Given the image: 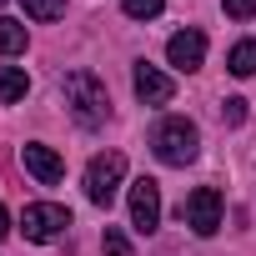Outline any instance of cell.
Masks as SVG:
<instances>
[{
    "label": "cell",
    "instance_id": "cell-6",
    "mask_svg": "<svg viewBox=\"0 0 256 256\" xmlns=\"http://www.w3.org/2000/svg\"><path fill=\"white\" fill-rule=\"evenodd\" d=\"M131 226H136L141 236H151V231L161 226V186H156L151 176L131 181Z\"/></svg>",
    "mask_w": 256,
    "mask_h": 256
},
{
    "label": "cell",
    "instance_id": "cell-5",
    "mask_svg": "<svg viewBox=\"0 0 256 256\" xmlns=\"http://www.w3.org/2000/svg\"><path fill=\"white\" fill-rule=\"evenodd\" d=\"M181 221H186L196 236H216V231H221V191H216V186H196V191L181 201Z\"/></svg>",
    "mask_w": 256,
    "mask_h": 256
},
{
    "label": "cell",
    "instance_id": "cell-18",
    "mask_svg": "<svg viewBox=\"0 0 256 256\" xmlns=\"http://www.w3.org/2000/svg\"><path fill=\"white\" fill-rule=\"evenodd\" d=\"M6 231H10V211L0 206V241H6Z\"/></svg>",
    "mask_w": 256,
    "mask_h": 256
},
{
    "label": "cell",
    "instance_id": "cell-13",
    "mask_svg": "<svg viewBox=\"0 0 256 256\" xmlns=\"http://www.w3.org/2000/svg\"><path fill=\"white\" fill-rule=\"evenodd\" d=\"M20 6H26L30 20H56V16H66V0H20Z\"/></svg>",
    "mask_w": 256,
    "mask_h": 256
},
{
    "label": "cell",
    "instance_id": "cell-14",
    "mask_svg": "<svg viewBox=\"0 0 256 256\" xmlns=\"http://www.w3.org/2000/svg\"><path fill=\"white\" fill-rule=\"evenodd\" d=\"M120 10L136 16V20H156V16L166 10V0H120Z\"/></svg>",
    "mask_w": 256,
    "mask_h": 256
},
{
    "label": "cell",
    "instance_id": "cell-8",
    "mask_svg": "<svg viewBox=\"0 0 256 256\" xmlns=\"http://www.w3.org/2000/svg\"><path fill=\"white\" fill-rule=\"evenodd\" d=\"M166 60H171L176 70H196V66L206 60V36H201V30H176V36L166 40Z\"/></svg>",
    "mask_w": 256,
    "mask_h": 256
},
{
    "label": "cell",
    "instance_id": "cell-7",
    "mask_svg": "<svg viewBox=\"0 0 256 256\" xmlns=\"http://www.w3.org/2000/svg\"><path fill=\"white\" fill-rule=\"evenodd\" d=\"M136 96H141V106H166L171 96H176V80L166 76V70H156V66H146V60H136Z\"/></svg>",
    "mask_w": 256,
    "mask_h": 256
},
{
    "label": "cell",
    "instance_id": "cell-12",
    "mask_svg": "<svg viewBox=\"0 0 256 256\" xmlns=\"http://www.w3.org/2000/svg\"><path fill=\"white\" fill-rule=\"evenodd\" d=\"M226 70H231V76H241V80H246V76H256V40H236V46H231V56H226Z\"/></svg>",
    "mask_w": 256,
    "mask_h": 256
},
{
    "label": "cell",
    "instance_id": "cell-2",
    "mask_svg": "<svg viewBox=\"0 0 256 256\" xmlns=\"http://www.w3.org/2000/svg\"><path fill=\"white\" fill-rule=\"evenodd\" d=\"M151 151L166 161V166H191L201 156V131H196V120L186 116H161L151 126Z\"/></svg>",
    "mask_w": 256,
    "mask_h": 256
},
{
    "label": "cell",
    "instance_id": "cell-10",
    "mask_svg": "<svg viewBox=\"0 0 256 256\" xmlns=\"http://www.w3.org/2000/svg\"><path fill=\"white\" fill-rule=\"evenodd\" d=\"M26 90H30V76H26L20 66H0V106L26 100Z\"/></svg>",
    "mask_w": 256,
    "mask_h": 256
},
{
    "label": "cell",
    "instance_id": "cell-1",
    "mask_svg": "<svg viewBox=\"0 0 256 256\" xmlns=\"http://www.w3.org/2000/svg\"><path fill=\"white\" fill-rule=\"evenodd\" d=\"M66 110L76 116V126L100 131V126L110 120V96H106L100 76H90V70H70V76H66Z\"/></svg>",
    "mask_w": 256,
    "mask_h": 256
},
{
    "label": "cell",
    "instance_id": "cell-11",
    "mask_svg": "<svg viewBox=\"0 0 256 256\" xmlns=\"http://www.w3.org/2000/svg\"><path fill=\"white\" fill-rule=\"evenodd\" d=\"M26 46H30V30L10 16H0V56H20Z\"/></svg>",
    "mask_w": 256,
    "mask_h": 256
},
{
    "label": "cell",
    "instance_id": "cell-4",
    "mask_svg": "<svg viewBox=\"0 0 256 256\" xmlns=\"http://www.w3.org/2000/svg\"><path fill=\"white\" fill-rule=\"evenodd\" d=\"M66 226H70V211L66 206H56V201H30L26 206V216H20V231H26V241H60L66 236Z\"/></svg>",
    "mask_w": 256,
    "mask_h": 256
},
{
    "label": "cell",
    "instance_id": "cell-17",
    "mask_svg": "<svg viewBox=\"0 0 256 256\" xmlns=\"http://www.w3.org/2000/svg\"><path fill=\"white\" fill-rule=\"evenodd\" d=\"M226 16L231 20H251L256 16V0H226Z\"/></svg>",
    "mask_w": 256,
    "mask_h": 256
},
{
    "label": "cell",
    "instance_id": "cell-9",
    "mask_svg": "<svg viewBox=\"0 0 256 256\" xmlns=\"http://www.w3.org/2000/svg\"><path fill=\"white\" fill-rule=\"evenodd\" d=\"M20 161H26V171H30L40 186H56V181L66 176V161H60L50 146H40V141H30V146L20 151Z\"/></svg>",
    "mask_w": 256,
    "mask_h": 256
},
{
    "label": "cell",
    "instance_id": "cell-16",
    "mask_svg": "<svg viewBox=\"0 0 256 256\" xmlns=\"http://www.w3.org/2000/svg\"><path fill=\"white\" fill-rule=\"evenodd\" d=\"M221 116H226V126H241V120H246V100H241V96L221 100Z\"/></svg>",
    "mask_w": 256,
    "mask_h": 256
},
{
    "label": "cell",
    "instance_id": "cell-19",
    "mask_svg": "<svg viewBox=\"0 0 256 256\" xmlns=\"http://www.w3.org/2000/svg\"><path fill=\"white\" fill-rule=\"evenodd\" d=\"M0 6H6V0H0Z\"/></svg>",
    "mask_w": 256,
    "mask_h": 256
},
{
    "label": "cell",
    "instance_id": "cell-3",
    "mask_svg": "<svg viewBox=\"0 0 256 256\" xmlns=\"http://www.w3.org/2000/svg\"><path fill=\"white\" fill-rule=\"evenodd\" d=\"M120 181H126V156H120V151H100V156L86 166V196H90L96 206H110L116 191H120Z\"/></svg>",
    "mask_w": 256,
    "mask_h": 256
},
{
    "label": "cell",
    "instance_id": "cell-15",
    "mask_svg": "<svg viewBox=\"0 0 256 256\" xmlns=\"http://www.w3.org/2000/svg\"><path fill=\"white\" fill-rule=\"evenodd\" d=\"M106 256H131V241H126V231L106 226Z\"/></svg>",
    "mask_w": 256,
    "mask_h": 256
}]
</instances>
